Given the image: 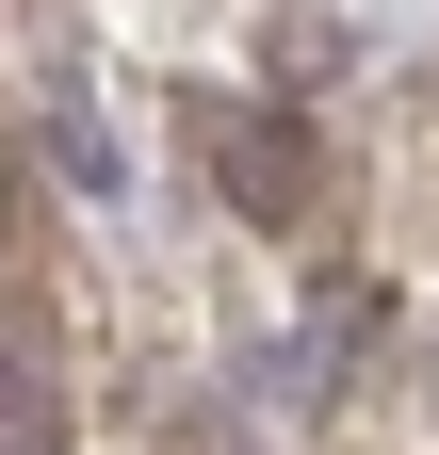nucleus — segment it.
<instances>
[{"mask_svg":"<svg viewBox=\"0 0 439 455\" xmlns=\"http://www.w3.org/2000/svg\"><path fill=\"white\" fill-rule=\"evenodd\" d=\"M228 196H244V212H293V196H309V147H293V114H244V131H228Z\"/></svg>","mask_w":439,"mask_h":455,"instance_id":"f257e3e1","label":"nucleus"}]
</instances>
